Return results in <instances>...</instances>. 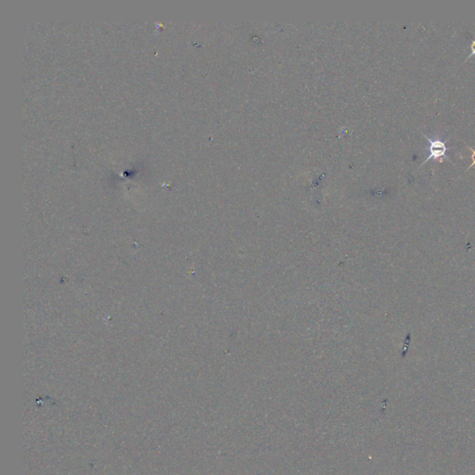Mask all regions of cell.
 Here are the masks:
<instances>
[{
	"instance_id": "cell-1",
	"label": "cell",
	"mask_w": 475,
	"mask_h": 475,
	"mask_svg": "<svg viewBox=\"0 0 475 475\" xmlns=\"http://www.w3.org/2000/svg\"><path fill=\"white\" fill-rule=\"evenodd\" d=\"M422 135L424 136V137H426V139L429 142V146L427 148V150L429 152V155H428L426 160L421 163L420 167L423 166L427 161L431 160V159H435V160L442 162L443 161V157L445 156V153L449 150L445 145L444 141L439 136H435V137L430 138L424 134H422Z\"/></svg>"
},
{
	"instance_id": "cell-2",
	"label": "cell",
	"mask_w": 475,
	"mask_h": 475,
	"mask_svg": "<svg viewBox=\"0 0 475 475\" xmlns=\"http://www.w3.org/2000/svg\"><path fill=\"white\" fill-rule=\"evenodd\" d=\"M468 148H469V149L472 151V153H473V155H472V160H473V162L471 163V165L468 167L466 171L471 169L473 166H475V149H473V148H471L470 146H468Z\"/></svg>"
},
{
	"instance_id": "cell-3",
	"label": "cell",
	"mask_w": 475,
	"mask_h": 475,
	"mask_svg": "<svg viewBox=\"0 0 475 475\" xmlns=\"http://www.w3.org/2000/svg\"><path fill=\"white\" fill-rule=\"evenodd\" d=\"M471 51H472V52H471V54L467 57L466 61L469 60L471 57L475 56V39H474L473 42H472V45H471Z\"/></svg>"
}]
</instances>
